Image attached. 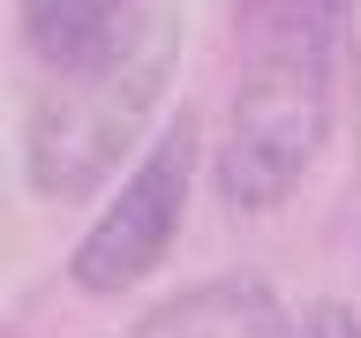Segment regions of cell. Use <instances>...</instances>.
<instances>
[{
    "mask_svg": "<svg viewBox=\"0 0 361 338\" xmlns=\"http://www.w3.org/2000/svg\"><path fill=\"white\" fill-rule=\"evenodd\" d=\"M346 0H241V68L219 135V196L264 218L301 188L331 135V61Z\"/></svg>",
    "mask_w": 361,
    "mask_h": 338,
    "instance_id": "6da1fadb",
    "label": "cell"
},
{
    "mask_svg": "<svg viewBox=\"0 0 361 338\" xmlns=\"http://www.w3.org/2000/svg\"><path fill=\"white\" fill-rule=\"evenodd\" d=\"M180 68V15L158 0L135 15V30L113 45L106 61L75 68L45 90L23 120V173L45 203H75L143 143L158 98L173 90Z\"/></svg>",
    "mask_w": 361,
    "mask_h": 338,
    "instance_id": "7a4b0ae2",
    "label": "cell"
},
{
    "mask_svg": "<svg viewBox=\"0 0 361 338\" xmlns=\"http://www.w3.org/2000/svg\"><path fill=\"white\" fill-rule=\"evenodd\" d=\"M188 188H196V120L180 113L166 120L143 165L121 180V196L90 218V233L75 241L68 270H75V286L83 293H128L143 286L158 263H166V248L180 233V211H188Z\"/></svg>",
    "mask_w": 361,
    "mask_h": 338,
    "instance_id": "3957f363",
    "label": "cell"
},
{
    "mask_svg": "<svg viewBox=\"0 0 361 338\" xmlns=\"http://www.w3.org/2000/svg\"><path fill=\"white\" fill-rule=\"evenodd\" d=\"M121 338H286V308L264 278H211V286L166 293L151 315H135Z\"/></svg>",
    "mask_w": 361,
    "mask_h": 338,
    "instance_id": "277c9868",
    "label": "cell"
},
{
    "mask_svg": "<svg viewBox=\"0 0 361 338\" xmlns=\"http://www.w3.org/2000/svg\"><path fill=\"white\" fill-rule=\"evenodd\" d=\"M128 30H135V0H23V45L53 75L106 61Z\"/></svg>",
    "mask_w": 361,
    "mask_h": 338,
    "instance_id": "5b68a950",
    "label": "cell"
},
{
    "mask_svg": "<svg viewBox=\"0 0 361 338\" xmlns=\"http://www.w3.org/2000/svg\"><path fill=\"white\" fill-rule=\"evenodd\" d=\"M286 338H361V331H354V308L346 301H316L301 323H286Z\"/></svg>",
    "mask_w": 361,
    "mask_h": 338,
    "instance_id": "8992f818",
    "label": "cell"
},
{
    "mask_svg": "<svg viewBox=\"0 0 361 338\" xmlns=\"http://www.w3.org/2000/svg\"><path fill=\"white\" fill-rule=\"evenodd\" d=\"M346 15H354V38H361V0H346Z\"/></svg>",
    "mask_w": 361,
    "mask_h": 338,
    "instance_id": "52a82bcc",
    "label": "cell"
}]
</instances>
